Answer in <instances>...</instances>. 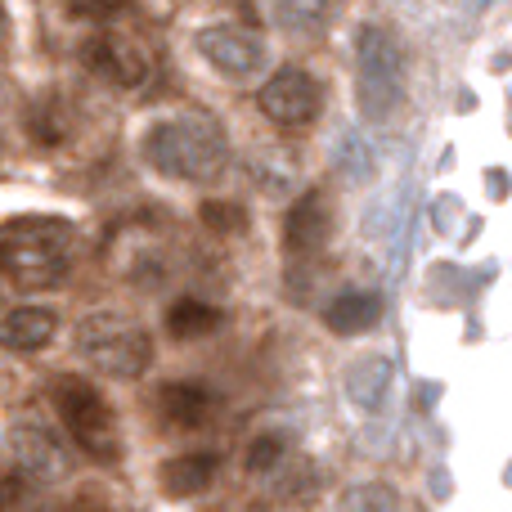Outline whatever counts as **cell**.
Listing matches in <instances>:
<instances>
[{"instance_id": "5bb4252c", "label": "cell", "mask_w": 512, "mask_h": 512, "mask_svg": "<svg viewBox=\"0 0 512 512\" xmlns=\"http://www.w3.org/2000/svg\"><path fill=\"white\" fill-rule=\"evenodd\" d=\"M54 333H59V315L45 310V306H14L5 315V328H0L5 346L9 351H18V355L45 351V346L54 342Z\"/></svg>"}, {"instance_id": "6da1fadb", "label": "cell", "mask_w": 512, "mask_h": 512, "mask_svg": "<svg viewBox=\"0 0 512 512\" xmlns=\"http://www.w3.org/2000/svg\"><path fill=\"white\" fill-rule=\"evenodd\" d=\"M144 158L153 171L171 180H189V185H203L216 180L230 162V140H225L221 122L207 113H176L162 117L149 126L144 135Z\"/></svg>"}, {"instance_id": "277c9868", "label": "cell", "mask_w": 512, "mask_h": 512, "mask_svg": "<svg viewBox=\"0 0 512 512\" xmlns=\"http://www.w3.org/2000/svg\"><path fill=\"white\" fill-rule=\"evenodd\" d=\"M50 400H54V409H59V423L68 427V436L77 441L81 454H90L95 463L122 459V427H117V414L86 378H77V373L54 378Z\"/></svg>"}, {"instance_id": "d6986e66", "label": "cell", "mask_w": 512, "mask_h": 512, "mask_svg": "<svg viewBox=\"0 0 512 512\" xmlns=\"http://www.w3.org/2000/svg\"><path fill=\"white\" fill-rule=\"evenodd\" d=\"M342 512H396V490L382 486V481H360V486L346 490Z\"/></svg>"}, {"instance_id": "603a6c76", "label": "cell", "mask_w": 512, "mask_h": 512, "mask_svg": "<svg viewBox=\"0 0 512 512\" xmlns=\"http://www.w3.org/2000/svg\"><path fill=\"white\" fill-rule=\"evenodd\" d=\"M68 14H72V18H99V23H104V18H117V14H122V5H72Z\"/></svg>"}, {"instance_id": "52a82bcc", "label": "cell", "mask_w": 512, "mask_h": 512, "mask_svg": "<svg viewBox=\"0 0 512 512\" xmlns=\"http://www.w3.org/2000/svg\"><path fill=\"white\" fill-rule=\"evenodd\" d=\"M319 81L310 77L306 68H279L261 90H256V104L270 117L279 131H297V126H310L319 113Z\"/></svg>"}, {"instance_id": "8992f818", "label": "cell", "mask_w": 512, "mask_h": 512, "mask_svg": "<svg viewBox=\"0 0 512 512\" xmlns=\"http://www.w3.org/2000/svg\"><path fill=\"white\" fill-rule=\"evenodd\" d=\"M194 45H198V54H203V59L212 63L221 77H230V81L256 77V72L265 68V59H270L261 36L248 32V27H239V23H207V27H198Z\"/></svg>"}, {"instance_id": "2e32d148", "label": "cell", "mask_w": 512, "mask_h": 512, "mask_svg": "<svg viewBox=\"0 0 512 512\" xmlns=\"http://www.w3.org/2000/svg\"><path fill=\"white\" fill-rule=\"evenodd\" d=\"M221 328V310L207 306L198 297H180L167 306V333L180 337V342H194V337H207Z\"/></svg>"}, {"instance_id": "4fadbf2b", "label": "cell", "mask_w": 512, "mask_h": 512, "mask_svg": "<svg viewBox=\"0 0 512 512\" xmlns=\"http://www.w3.org/2000/svg\"><path fill=\"white\" fill-rule=\"evenodd\" d=\"M216 472H221V459H216L212 450L176 454V459L162 463L158 486H162V495H171V499H189V495H203L216 481Z\"/></svg>"}, {"instance_id": "7c38bea8", "label": "cell", "mask_w": 512, "mask_h": 512, "mask_svg": "<svg viewBox=\"0 0 512 512\" xmlns=\"http://www.w3.org/2000/svg\"><path fill=\"white\" fill-rule=\"evenodd\" d=\"M391 378H396L391 355H364V360H355L342 378L346 400H351L360 414H382V405H387V396H391Z\"/></svg>"}, {"instance_id": "9a60e30c", "label": "cell", "mask_w": 512, "mask_h": 512, "mask_svg": "<svg viewBox=\"0 0 512 512\" xmlns=\"http://www.w3.org/2000/svg\"><path fill=\"white\" fill-rule=\"evenodd\" d=\"M378 319H382L378 292H342V297H333L324 306V324L337 337H360L369 328H378Z\"/></svg>"}, {"instance_id": "8fae6325", "label": "cell", "mask_w": 512, "mask_h": 512, "mask_svg": "<svg viewBox=\"0 0 512 512\" xmlns=\"http://www.w3.org/2000/svg\"><path fill=\"white\" fill-rule=\"evenodd\" d=\"M216 409V391L207 382H167L158 391V423L176 432H198Z\"/></svg>"}, {"instance_id": "ba28073f", "label": "cell", "mask_w": 512, "mask_h": 512, "mask_svg": "<svg viewBox=\"0 0 512 512\" xmlns=\"http://www.w3.org/2000/svg\"><path fill=\"white\" fill-rule=\"evenodd\" d=\"M81 63H86L99 81H108V86H117V90H140L144 81H149V54H144L140 41H131V36H122V32L90 36V41L81 45Z\"/></svg>"}, {"instance_id": "5b68a950", "label": "cell", "mask_w": 512, "mask_h": 512, "mask_svg": "<svg viewBox=\"0 0 512 512\" xmlns=\"http://www.w3.org/2000/svg\"><path fill=\"white\" fill-rule=\"evenodd\" d=\"M77 351L108 378L135 382L153 364V337L122 315H86L77 324Z\"/></svg>"}, {"instance_id": "9c48e42d", "label": "cell", "mask_w": 512, "mask_h": 512, "mask_svg": "<svg viewBox=\"0 0 512 512\" xmlns=\"http://www.w3.org/2000/svg\"><path fill=\"white\" fill-rule=\"evenodd\" d=\"M9 468L32 486V481H59L68 472V454H63L59 436L45 432L41 423H14L5 436Z\"/></svg>"}, {"instance_id": "44dd1931", "label": "cell", "mask_w": 512, "mask_h": 512, "mask_svg": "<svg viewBox=\"0 0 512 512\" xmlns=\"http://www.w3.org/2000/svg\"><path fill=\"white\" fill-rule=\"evenodd\" d=\"M198 216H203V225L212 234H243V230H248V212H243L239 203H225V198L203 203V207H198Z\"/></svg>"}, {"instance_id": "ac0fdd59", "label": "cell", "mask_w": 512, "mask_h": 512, "mask_svg": "<svg viewBox=\"0 0 512 512\" xmlns=\"http://www.w3.org/2000/svg\"><path fill=\"white\" fill-rule=\"evenodd\" d=\"M337 171H342L346 180H369L373 171H378V153H373V144L364 140V135H346L342 149H337Z\"/></svg>"}, {"instance_id": "30bf717a", "label": "cell", "mask_w": 512, "mask_h": 512, "mask_svg": "<svg viewBox=\"0 0 512 512\" xmlns=\"http://www.w3.org/2000/svg\"><path fill=\"white\" fill-rule=\"evenodd\" d=\"M333 239V203L324 189H306L297 203L283 212V248L288 252H319Z\"/></svg>"}, {"instance_id": "7a4b0ae2", "label": "cell", "mask_w": 512, "mask_h": 512, "mask_svg": "<svg viewBox=\"0 0 512 512\" xmlns=\"http://www.w3.org/2000/svg\"><path fill=\"white\" fill-rule=\"evenodd\" d=\"M72 225L59 216H9L0 225V265L23 292L59 288L72 270Z\"/></svg>"}, {"instance_id": "7402d4cb", "label": "cell", "mask_w": 512, "mask_h": 512, "mask_svg": "<svg viewBox=\"0 0 512 512\" xmlns=\"http://www.w3.org/2000/svg\"><path fill=\"white\" fill-rule=\"evenodd\" d=\"M270 18H279L283 27H297V32H310V27L324 18V5H270L265 9Z\"/></svg>"}, {"instance_id": "cb8c5ba5", "label": "cell", "mask_w": 512, "mask_h": 512, "mask_svg": "<svg viewBox=\"0 0 512 512\" xmlns=\"http://www.w3.org/2000/svg\"><path fill=\"white\" fill-rule=\"evenodd\" d=\"M508 189H512V185H508V176H504V171H495V176H490V194H495V198H504Z\"/></svg>"}, {"instance_id": "ffe728a7", "label": "cell", "mask_w": 512, "mask_h": 512, "mask_svg": "<svg viewBox=\"0 0 512 512\" xmlns=\"http://www.w3.org/2000/svg\"><path fill=\"white\" fill-rule=\"evenodd\" d=\"M283 454H288V445H283V436L274 432H261L248 441V450H243V468L248 472H270L283 463Z\"/></svg>"}, {"instance_id": "3957f363", "label": "cell", "mask_w": 512, "mask_h": 512, "mask_svg": "<svg viewBox=\"0 0 512 512\" xmlns=\"http://www.w3.org/2000/svg\"><path fill=\"white\" fill-rule=\"evenodd\" d=\"M355 99L369 122H387L405 99V50L382 23H364L355 32Z\"/></svg>"}, {"instance_id": "e0dca14e", "label": "cell", "mask_w": 512, "mask_h": 512, "mask_svg": "<svg viewBox=\"0 0 512 512\" xmlns=\"http://www.w3.org/2000/svg\"><path fill=\"white\" fill-rule=\"evenodd\" d=\"M248 176L265 189V194H288V189L297 185V158L283 153L279 144H274V149H252Z\"/></svg>"}]
</instances>
